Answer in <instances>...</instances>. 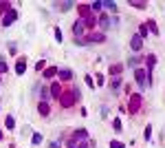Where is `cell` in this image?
Returning a JSON list of instances; mask_svg holds the SVG:
<instances>
[{"mask_svg": "<svg viewBox=\"0 0 165 148\" xmlns=\"http://www.w3.org/2000/svg\"><path fill=\"white\" fill-rule=\"evenodd\" d=\"M16 18H18V11H16V9H11V11H7V13H5L2 24H5V27H9L11 22H16Z\"/></svg>", "mask_w": 165, "mask_h": 148, "instance_id": "cell-1", "label": "cell"}, {"mask_svg": "<svg viewBox=\"0 0 165 148\" xmlns=\"http://www.w3.org/2000/svg\"><path fill=\"white\" fill-rule=\"evenodd\" d=\"M75 97H79V91H77V93H66V95H64V100H62V106H73Z\"/></svg>", "mask_w": 165, "mask_h": 148, "instance_id": "cell-2", "label": "cell"}, {"mask_svg": "<svg viewBox=\"0 0 165 148\" xmlns=\"http://www.w3.org/2000/svg\"><path fill=\"white\" fill-rule=\"evenodd\" d=\"M134 78H136L139 86L143 88V86H145V69H136V71H134Z\"/></svg>", "mask_w": 165, "mask_h": 148, "instance_id": "cell-3", "label": "cell"}, {"mask_svg": "<svg viewBox=\"0 0 165 148\" xmlns=\"http://www.w3.org/2000/svg\"><path fill=\"white\" fill-rule=\"evenodd\" d=\"M141 42H143V38H141V36H134V38L130 40V46L134 49V51H139V49H141V46H143V44H141Z\"/></svg>", "mask_w": 165, "mask_h": 148, "instance_id": "cell-4", "label": "cell"}, {"mask_svg": "<svg viewBox=\"0 0 165 148\" xmlns=\"http://www.w3.org/2000/svg\"><path fill=\"white\" fill-rule=\"evenodd\" d=\"M73 33H75V38L84 33V22H82V20H77V22L73 24Z\"/></svg>", "mask_w": 165, "mask_h": 148, "instance_id": "cell-5", "label": "cell"}, {"mask_svg": "<svg viewBox=\"0 0 165 148\" xmlns=\"http://www.w3.org/2000/svg\"><path fill=\"white\" fill-rule=\"evenodd\" d=\"M57 75L62 80H70V78H73V73H70V69H57Z\"/></svg>", "mask_w": 165, "mask_h": 148, "instance_id": "cell-6", "label": "cell"}, {"mask_svg": "<svg viewBox=\"0 0 165 148\" xmlns=\"http://www.w3.org/2000/svg\"><path fill=\"white\" fill-rule=\"evenodd\" d=\"M25 71H27V62H25V60H20V62L16 64V73H18V75H22Z\"/></svg>", "mask_w": 165, "mask_h": 148, "instance_id": "cell-7", "label": "cell"}, {"mask_svg": "<svg viewBox=\"0 0 165 148\" xmlns=\"http://www.w3.org/2000/svg\"><path fill=\"white\" fill-rule=\"evenodd\" d=\"M38 111H40V115H49V104L40 102V104H38Z\"/></svg>", "mask_w": 165, "mask_h": 148, "instance_id": "cell-8", "label": "cell"}, {"mask_svg": "<svg viewBox=\"0 0 165 148\" xmlns=\"http://www.w3.org/2000/svg\"><path fill=\"white\" fill-rule=\"evenodd\" d=\"M99 24H101V29H110V18L108 16H101L99 18Z\"/></svg>", "mask_w": 165, "mask_h": 148, "instance_id": "cell-9", "label": "cell"}, {"mask_svg": "<svg viewBox=\"0 0 165 148\" xmlns=\"http://www.w3.org/2000/svg\"><path fill=\"white\" fill-rule=\"evenodd\" d=\"M60 93H62L60 91V84H53L51 86V97H57V100H60Z\"/></svg>", "mask_w": 165, "mask_h": 148, "instance_id": "cell-10", "label": "cell"}, {"mask_svg": "<svg viewBox=\"0 0 165 148\" xmlns=\"http://www.w3.org/2000/svg\"><path fill=\"white\" fill-rule=\"evenodd\" d=\"M75 137H77V139H86V137H88V131H86V128H79V131H75Z\"/></svg>", "mask_w": 165, "mask_h": 148, "instance_id": "cell-11", "label": "cell"}, {"mask_svg": "<svg viewBox=\"0 0 165 148\" xmlns=\"http://www.w3.org/2000/svg\"><path fill=\"white\" fill-rule=\"evenodd\" d=\"M90 40H92V42H104V40H106V36H104V33H92V36H90Z\"/></svg>", "mask_w": 165, "mask_h": 148, "instance_id": "cell-12", "label": "cell"}, {"mask_svg": "<svg viewBox=\"0 0 165 148\" xmlns=\"http://www.w3.org/2000/svg\"><path fill=\"white\" fill-rule=\"evenodd\" d=\"M139 108V95H132V104H130V111H136Z\"/></svg>", "mask_w": 165, "mask_h": 148, "instance_id": "cell-13", "label": "cell"}, {"mask_svg": "<svg viewBox=\"0 0 165 148\" xmlns=\"http://www.w3.org/2000/svg\"><path fill=\"white\" fill-rule=\"evenodd\" d=\"M53 75H57V69H46L44 71V78H53Z\"/></svg>", "mask_w": 165, "mask_h": 148, "instance_id": "cell-14", "label": "cell"}, {"mask_svg": "<svg viewBox=\"0 0 165 148\" xmlns=\"http://www.w3.org/2000/svg\"><path fill=\"white\" fill-rule=\"evenodd\" d=\"M51 91H46V88H42V93H40V97H42V102H46V100H51Z\"/></svg>", "mask_w": 165, "mask_h": 148, "instance_id": "cell-15", "label": "cell"}, {"mask_svg": "<svg viewBox=\"0 0 165 148\" xmlns=\"http://www.w3.org/2000/svg\"><path fill=\"white\" fill-rule=\"evenodd\" d=\"M130 5L136 7V9H145V2H139V0H130Z\"/></svg>", "mask_w": 165, "mask_h": 148, "instance_id": "cell-16", "label": "cell"}, {"mask_svg": "<svg viewBox=\"0 0 165 148\" xmlns=\"http://www.w3.org/2000/svg\"><path fill=\"white\" fill-rule=\"evenodd\" d=\"M5 124H7V128H13V126H16V122H13V117H11V115H7Z\"/></svg>", "mask_w": 165, "mask_h": 148, "instance_id": "cell-17", "label": "cell"}, {"mask_svg": "<svg viewBox=\"0 0 165 148\" xmlns=\"http://www.w3.org/2000/svg\"><path fill=\"white\" fill-rule=\"evenodd\" d=\"M119 86H121V80H119V78H114V80L110 82V88H119Z\"/></svg>", "mask_w": 165, "mask_h": 148, "instance_id": "cell-18", "label": "cell"}, {"mask_svg": "<svg viewBox=\"0 0 165 148\" xmlns=\"http://www.w3.org/2000/svg\"><path fill=\"white\" fill-rule=\"evenodd\" d=\"M139 36H141V38H145V36H148V24H141V31H139Z\"/></svg>", "mask_w": 165, "mask_h": 148, "instance_id": "cell-19", "label": "cell"}, {"mask_svg": "<svg viewBox=\"0 0 165 148\" xmlns=\"http://www.w3.org/2000/svg\"><path fill=\"white\" fill-rule=\"evenodd\" d=\"M5 11H11V7L7 2H0V13H5Z\"/></svg>", "mask_w": 165, "mask_h": 148, "instance_id": "cell-20", "label": "cell"}, {"mask_svg": "<svg viewBox=\"0 0 165 148\" xmlns=\"http://www.w3.org/2000/svg\"><path fill=\"white\" fill-rule=\"evenodd\" d=\"M70 7H73V2H62V5H60V9H62V11H68Z\"/></svg>", "mask_w": 165, "mask_h": 148, "instance_id": "cell-21", "label": "cell"}, {"mask_svg": "<svg viewBox=\"0 0 165 148\" xmlns=\"http://www.w3.org/2000/svg\"><path fill=\"white\" fill-rule=\"evenodd\" d=\"M104 7H106V9H110V11H117V2H106Z\"/></svg>", "mask_w": 165, "mask_h": 148, "instance_id": "cell-22", "label": "cell"}, {"mask_svg": "<svg viewBox=\"0 0 165 148\" xmlns=\"http://www.w3.org/2000/svg\"><path fill=\"white\" fill-rule=\"evenodd\" d=\"M139 62H141V60H139V58H130V60H128V66H136V64H139Z\"/></svg>", "mask_w": 165, "mask_h": 148, "instance_id": "cell-23", "label": "cell"}, {"mask_svg": "<svg viewBox=\"0 0 165 148\" xmlns=\"http://www.w3.org/2000/svg\"><path fill=\"white\" fill-rule=\"evenodd\" d=\"M154 64H156V58H154V55H150V58H148V69H152Z\"/></svg>", "mask_w": 165, "mask_h": 148, "instance_id": "cell-24", "label": "cell"}, {"mask_svg": "<svg viewBox=\"0 0 165 148\" xmlns=\"http://www.w3.org/2000/svg\"><path fill=\"white\" fill-rule=\"evenodd\" d=\"M31 141H33V144H35V146H38V144H40V141H42V135H40V133H35V135H33V139H31Z\"/></svg>", "mask_w": 165, "mask_h": 148, "instance_id": "cell-25", "label": "cell"}, {"mask_svg": "<svg viewBox=\"0 0 165 148\" xmlns=\"http://www.w3.org/2000/svg\"><path fill=\"white\" fill-rule=\"evenodd\" d=\"M7 71V62H5V58H0V73H5Z\"/></svg>", "mask_w": 165, "mask_h": 148, "instance_id": "cell-26", "label": "cell"}, {"mask_svg": "<svg viewBox=\"0 0 165 148\" xmlns=\"http://www.w3.org/2000/svg\"><path fill=\"white\" fill-rule=\"evenodd\" d=\"M101 7H104V5H101V2H92V5H90V9H92V11H99V9H101Z\"/></svg>", "mask_w": 165, "mask_h": 148, "instance_id": "cell-27", "label": "cell"}, {"mask_svg": "<svg viewBox=\"0 0 165 148\" xmlns=\"http://www.w3.org/2000/svg\"><path fill=\"white\" fill-rule=\"evenodd\" d=\"M110 148H123V144H121V141H117V139H114V141H110Z\"/></svg>", "mask_w": 165, "mask_h": 148, "instance_id": "cell-28", "label": "cell"}, {"mask_svg": "<svg viewBox=\"0 0 165 148\" xmlns=\"http://www.w3.org/2000/svg\"><path fill=\"white\" fill-rule=\"evenodd\" d=\"M143 137H145V139H150V137H152V128H150V126L145 128V133H143Z\"/></svg>", "mask_w": 165, "mask_h": 148, "instance_id": "cell-29", "label": "cell"}, {"mask_svg": "<svg viewBox=\"0 0 165 148\" xmlns=\"http://www.w3.org/2000/svg\"><path fill=\"white\" fill-rule=\"evenodd\" d=\"M49 148H60V144H57V141H53V144H51Z\"/></svg>", "mask_w": 165, "mask_h": 148, "instance_id": "cell-30", "label": "cell"}, {"mask_svg": "<svg viewBox=\"0 0 165 148\" xmlns=\"http://www.w3.org/2000/svg\"><path fill=\"white\" fill-rule=\"evenodd\" d=\"M77 148H88V146H86V144H82V146H77Z\"/></svg>", "mask_w": 165, "mask_h": 148, "instance_id": "cell-31", "label": "cell"}, {"mask_svg": "<svg viewBox=\"0 0 165 148\" xmlns=\"http://www.w3.org/2000/svg\"><path fill=\"white\" fill-rule=\"evenodd\" d=\"M0 139H2V131H0Z\"/></svg>", "mask_w": 165, "mask_h": 148, "instance_id": "cell-32", "label": "cell"}]
</instances>
